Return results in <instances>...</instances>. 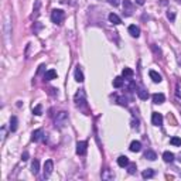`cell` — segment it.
<instances>
[{
    "instance_id": "obj_6",
    "label": "cell",
    "mask_w": 181,
    "mask_h": 181,
    "mask_svg": "<svg viewBox=\"0 0 181 181\" xmlns=\"http://www.w3.org/2000/svg\"><path fill=\"white\" fill-rule=\"evenodd\" d=\"M133 10H135V6H133V3L130 2V0H123V13H125V16H132L133 14Z\"/></svg>"
},
{
    "instance_id": "obj_12",
    "label": "cell",
    "mask_w": 181,
    "mask_h": 181,
    "mask_svg": "<svg viewBox=\"0 0 181 181\" xmlns=\"http://www.w3.org/2000/svg\"><path fill=\"white\" fill-rule=\"evenodd\" d=\"M55 78H57V71L55 69L45 71V74H44V81H51V79H55Z\"/></svg>"
},
{
    "instance_id": "obj_1",
    "label": "cell",
    "mask_w": 181,
    "mask_h": 181,
    "mask_svg": "<svg viewBox=\"0 0 181 181\" xmlns=\"http://www.w3.org/2000/svg\"><path fill=\"white\" fill-rule=\"evenodd\" d=\"M55 126L57 127H60V129H62V127H65V126L68 125V113L65 111H61L57 113L55 116Z\"/></svg>"
},
{
    "instance_id": "obj_27",
    "label": "cell",
    "mask_w": 181,
    "mask_h": 181,
    "mask_svg": "<svg viewBox=\"0 0 181 181\" xmlns=\"http://www.w3.org/2000/svg\"><path fill=\"white\" fill-rule=\"evenodd\" d=\"M122 75H123L125 78H132V77H133V71L130 69V68H123Z\"/></svg>"
},
{
    "instance_id": "obj_20",
    "label": "cell",
    "mask_w": 181,
    "mask_h": 181,
    "mask_svg": "<svg viewBox=\"0 0 181 181\" xmlns=\"http://www.w3.org/2000/svg\"><path fill=\"white\" fill-rule=\"evenodd\" d=\"M163 160L166 163H173L174 161V154H173L171 151H164V153H163Z\"/></svg>"
},
{
    "instance_id": "obj_29",
    "label": "cell",
    "mask_w": 181,
    "mask_h": 181,
    "mask_svg": "<svg viewBox=\"0 0 181 181\" xmlns=\"http://www.w3.org/2000/svg\"><path fill=\"white\" fill-rule=\"evenodd\" d=\"M33 113L36 115V116H40V115L43 113V106H41V105H37L36 107H33Z\"/></svg>"
},
{
    "instance_id": "obj_5",
    "label": "cell",
    "mask_w": 181,
    "mask_h": 181,
    "mask_svg": "<svg viewBox=\"0 0 181 181\" xmlns=\"http://www.w3.org/2000/svg\"><path fill=\"white\" fill-rule=\"evenodd\" d=\"M52 170H54V163H52V160H47L45 163H44V180L45 178H48L50 175L52 174Z\"/></svg>"
},
{
    "instance_id": "obj_24",
    "label": "cell",
    "mask_w": 181,
    "mask_h": 181,
    "mask_svg": "<svg viewBox=\"0 0 181 181\" xmlns=\"http://www.w3.org/2000/svg\"><path fill=\"white\" fill-rule=\"evenodd\" d=\"M40 6H41V2H40V0H37V2H36V7H34V13H33V16H31V19H37V17H38V14H40V12H38V10H40Z\"/></svg>"
},
{
    "instance_id": "obj_19",
    "label": "cell",
    "mask_w": 181,
    "mask_h": 181,
    "mask_svg": "<svg viewBox=\"0 0 181 181\" xmlns=\"http://www.w3.org/2000/svg\"><path fill=\"white\" fill-rule=\"evenodd\" d=\"M38 171H40V161H38V160H34V161L31 163V173H33L34 175H37Z\"/></svg>"
},
{
    "instance_id": "obj_18",
    "label": "cell",
    "mask_w": 181,
    "mask_h": 181,
    "mask_svg": "<svg viewBox=\"0 0 181 181\" xmlns=\"http://www.w3.org/2000/svg\"><path fill=\"white\" fill-rule=\"evenodd\" d=\"M109 21H111L112 24L117 26V24H120V23H122V20H120V17L117 14H115V13H111V14H109Z\"/></svg>"
},
{
    "instance_id": "obj_16",
    "label": "cell",
    "mask_w": 181,
    "mask_h": 181,
    "mask_svg": "<svg viewBox=\"0 0 181 181\" xmlns=\"http://www.w3.org/2000/svg\"><path fill=\"white\" fill-rule=\"evenodd\" d=\"M130 151H133V153H137V151H140L141 150V143L139 140H135V141H132L130 143Z\"/></svg>"
},
{
    "instance_id": "obj_28",
    "label": "cell",
    "mask_w": 181,
    "mask_h": 181,
    "mask_svg": "<svg viewBox=\"0 0 181 181\" xmlns=\"http://www.w3.org/2000/svg\"><path fill=\"white\" fill-rule=\"evenodd\" d=\"M136 170H137V167H136L135 163H129L127 164V171H129V174H135Z\"/></svg>"
},
{
    "instance_id": "obj_25",
    "label": "cell",
    "mask_w": 181,
    "mask_h": 181,
    "mask_svg": "<svg viewBox=\"0 0 181 181\" xmlns=\"http://www.w3.org/2000/svg\"><path fill=\"white\" fill-rule=\"evenodd\" d=\"M123 83H125V81H123L122 77H116L113 79V86H115V88H122Z\"/></svg>"
},
{
    "instance_id": "obj_21",
    "label": "cell",
    "mask_w": 181,
    "mask_h": 181,
    "mask_svg": "<svg viewBox=\"0 0 181 181\" xmlns=\"http://www.w3.org/2000/svg\"><path fill=\"white\" fill-rule=\"evenodd\" d=\"M144 159H146V160H150V161H154V160L157 159V154L154 153L153 150H147L146 153H144Z\"/></svg>"
},
{
    "instance_id": "obj_9",
    "label": "cell",
    "mask_w": 181,
    "mask_h": 181,
    "mask_svg": "<svg viewBox=\"0 0 181 181\" xmlns=\"http://www.w3.org/2000/svg\"><path fill=\"white\" fill-rule=\"evenodd\" d=\"M151 123L154 126H161L163 125V115L159 113V112H153L151 115Z\"/></svg>"
},
{
    "instance_id": "obj_14",
    "label": "cell",
    "mask_w": 181,
    "mask_h": 181,
    "mask_svg": "<svg viewBox=\"0 0 181 181\" xmlns=\"http://www.w3.org/2000/svg\"><path fill=\"white\" fill-rule=\"evenodd\" d=\"M74 77H75V81H77V82H83V74H82V69H81L79 65L75 68Z\"/></svg>"
},
{
    "instance_id": "obj_10",
    "label": "cell",
    "mask_w": 181,
    "mask_h": 181,
    "mask_svg": "<svg viewBox=\"0 0 181 181\" xmlns=\"http://www.w3.org/2000/svg\"><path fill=\"white\" fill-rule=\"evenodd\" d=\"M136 93H137V96L140 99H143V101H146V99L149 98V92L144 88H141V86H139V88L136 86Z\"/></svg>"
},
{
    "instance_id": "obj_4",
    "label": "cell",
    "mask_w": 181,
    "mask_h": 181,
    "mask_svg": "<svg viewBox=\"0 0 181 181\" xmlns=\"http://www.w3.org/2000/svg\"><path fill=\"white\" fill-rule=\"evenodd\" d=\"M3 31H4V38H6V43L9 44V43H10L9 37H10V34H12V27H10V17H9V14H7V16H6V19H4Z\"/></svg>"
},
{
    "instance_id": "obj_3",
    "label": "cell",
    "mask_w": 181,
    "mask_h": 181,
    "mask_svg": "<svg viewBox=\"0 0 181 181\" xmlns=\"http://www.w3.org/2000/svg\"><path fill=\"white\" fill-rule=\"evenodd\" d=\"M74 102H75V105H77L78 107H82V106H85V105H86V96H85V92H83L82 89H79V91L75 93Z\"/></svg>"
},
{
    "instance_id": "obj_2",
    "label": "cell",
    "mask_w": 181,
    "mask_h": 181,
    "mask_svg": "<svg viewBox=\"0 0 181 181\" xmlns=\"http://www.w3.org/2000/svg\"><path fill=\"white\" fill-rule=\"evenodd\" d=\"M51 20H52V23L54 24H62L64 23V20H65V13L62 12V10H60V9H54L51 12Z\"/></svg>"
},
{
    "instance_id": "obj_15",
    "label": "cell",
    "mask_w": 181,
    "mask_h": 181,
    "mask_svg": "<svg viewBox=\"0 0 181 181\" xmlns=\"http://www.w3.org/2000/svg\"><path fill=\"white\" fill-rule=\"evenodd\" d=\"M151 98H153V103H156V105H161L163 102L166 101V96L163 95V93H154Z\"/></svg>"
},
{
    "instance_id": "obj_32",
    "label": "cell",
    "mask_w": 181,
    "mask_h": 181,
    "mask_svg": "<svg viewBox=\"0 0 181 181\" xmlns=\"http://www.w3.org/2000/svg\"><path fill=\"white\" fill-rule=\"evenodd\" d=\"M21 160H23V161H27V160H28V153H27V151H24V153L21 154Z\"/></svg>"
},
{
    "instance_id": "obj_31",
    "label": "cell",
    "mask_w": 181,
    "mask_h": 181,
    "mask_svg": "<svg viewBox=\"0 0 181 181\" xmlns=\"http://www.w3.org/2000/svg\"><path fill=\"white\" fill-rule=\"evenodd\" d=\"M167 19H169L170 21H174L175 20V13L173 12V10H169V12H167Z\"/></svg>"
},
{
    "instance_id": "obj_30",
    "label": "cell",
    "mask_w": 181,
    "mask_h": 181,
    "mask_svg": "<svg viewBox=\"0 0 181 181\" xmlns=\"http://www.w3.org/2000/svg\"><path fill=\"white\" fill-rule=\"evenodd\" d=\"M170 143H171L173 146H181V139L175 136V137H173L171 140H170Z\"/></svg>"
},
{
    "instance_id": "obj_8",
    "label": "cell",
    "mask_w": 181,
    "mask_h": 181,
    "mask_svg": "<svg viewBox=\"0 0 181 181\" xmlns=\"http://www.w3.org/2000/svg\"><path fill=\"white\" fill-rule=\"evenodd\" d=\"M86 147H88V143H86V141H83V140L78 141L77 143V154H79V156H85Z\"/></svg>"
},
{
    "instance_id": "obj_7",
    "label": "cell",
    "mask_w": 181,
    "mask_h": 181,
    "mask_svg": "<svg viewBox=\"0 0 181 181\" xmlns=\"http://www.w3.org/2000/svg\"><path fill=\"white\" fill-rule=\"evenodd\" d=\"M31 140L33 141H45V135H44V132L41 129H37V130H34L33 135H31Z\"/></svg>"
},
{
    "instance_id": "obj_13",
    "label": "cell",
    "mask_w": 181,
    "mask_h": 181,
    "mask_svg": "<svg viewBox=\"0 0 181 181\" xmlns=\"http://www.w3.org/2000/svg\"><path fill=\"white\" fill-rule=\"evenodd\" d=\"M127 30H129V34L132 36V37H136V38H137L139 36H140V28H139L137 26H135V24L129 26V28H127Z\"/></svg>"
},
{
    "instance_id": "obj_22",
    "label": "cell",
    "mask_w": 181,
    "mask_h": 181,
    "mask_svg": "<svg viewBox=\"0 0 181 181\" xmlns=\"http://www.w3.org/2000/svg\"><path fill=\"white\" fill-rule=\"evenodd\" d=\"M117 164H119V167H127V164H129V159L126 156H120L119 159H117Z\"/></svg>"
},
{
    "instance_id": "obj_34",
    "label": "cell",
    "mask_w": 181,
    "mask_h": 181,
    "mask_svg": "<svg viewBox=\"0 0 181 181\" xmlns=\"http://www.w3.org/2000/svg\"><path fill=\"white\" fill-rule=\"evenodd\" d=\"M178 62H180V65H181V55L178 57Z\"/></svg>"
},
{
    "instance_id": "obj_33",
    "label": "cell",
    "mask_w": 181,
    "mask_h": 181,
    "mask_svg": "<svg viewBox=\"0 0 181 181\" xmlns=\"http://www.w3.org/2000/svg\"><path fill=\"white\" fill-rule=\"evenodd\" d=\"M107 2L111 4H113V6H117V4H119V0H107Z\"/></svg>"
},
{
    "instance_id": "obj_26",
    "label": "cell",
    "mask_w": 181,
    "mask_h": 181,
    "mask_svg": "<svg viewBox=\"0 0 181 181\" xmlns=\"http://www.w3.org/2000/svg\"><path fill=\"white\" fill-rule=\"evenodd\" d=\"M141 177H143V178H151V177H154V170H151V169L144 170V171L141 173Z\"/></svg>"
},
{
    "instance_id": "obj_11",
    "label": "cell",
    "mask_w": 181,
    "mask_h": 181,
    "mask_svg": "<svg viewBox=\"0 0 181 181\" xmlns=\"http://www.w3.org/2000/svg\"><path fill=\"white\" fill-rule=\"evenodd\" d=\"M102 178H103V180H106V181L113 180V178H115V173H113V170H111V169L103 170V173H102Z\"/></svg>"
},
{
    "instance_id": "obj_23",
    "label": "cell",
    "mask_w": 181,
    "mask_h": 181,
    "mask_svg": "<svg viewBox=\"0 0 181 181\" xmlns=\"http://www.w3.org/2000/svg\"><path fill=\"white\" fill-rule=\"evenodd\" d=\"M17 123H19L17 117L12 116V119H10V130H12V132H16V130H17Z\"/></svg>"
},
{
    "instance_id": "obj_17",
    "label": "cell",
    "mask_w": 181,
    "mask_h": 181,
    "mask_svg": "<svg viewBox=\"0 0 181 181\" xmlns=\"http://www.w3.org/2000/svg\"><path fill=\"white\" fill-rule=\"evenodd\" d=\"M149 75H150V78L153 79V82H156V83H160V82H161V79H163L161 75H160L159 72H156V71H150Z\"/></svg>"
}]
</instances>
